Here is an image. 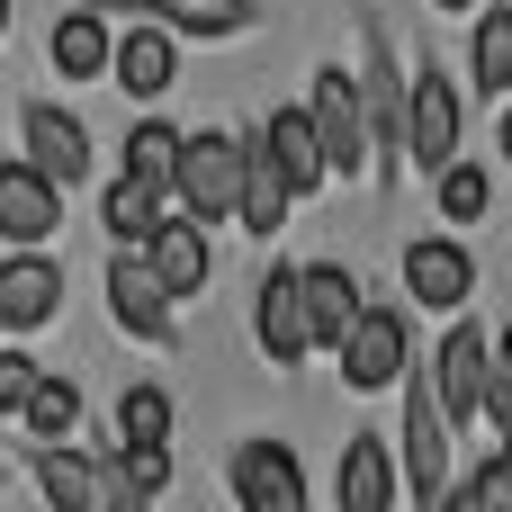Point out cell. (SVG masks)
Here are the masks:
<instances>
[{"instance_id": "obj_1", "label": "cell", "mask_w": 512, "mask_h": 512, "mask_svg": "<svg viewBox=\"0 0 512 512\" xmlns=\"http://www.w3.org/2000/svg\"><path fill=\"white\" fill-rule=\"evenodd\" d=\"M243 171H252V135H225V126H207V135H189L171 198H180L198 225H216V216H234V207H243Z\"/></svg>"}, {"instance_id": "obj_2", "label": "cell", "mask_w": 512, "mask_h": 512, "mask_svg": "<svg viewBox=\"0 0 512 512\" xmlns=\"http://www.w3.org/2000/svg\"><path fill=\"white\" fill-rule=\"evenodd\" d=\"M450 405H441V378H405V468H414V504H450Z\"/></svg>"}, {"instance_id": "obj_3", "label": "cell", "mask_w": 512, "mask_h": 512, "mask_svg": "<svg viewBox=\"0 0 512 512\" xmlns=\"http://www.w3.org/2000/svg\"><path fill=\"white\" fill-rule=\"evenodd\" d=\"M108 315H117V333H135V342H171V288H162V270L144 261V243H117V261H108Z\"/></svg>"}, {"instance_id": "obj_4", "label": "cell", "mask_w": 512, "mask_h": 512, "mask_svg": "<svg viewBox=\"0 0 512 512\" xmlns=\"http://www.w3.org/2000/svg\"><path fill=\"white\" fill-rule=\"evenodd\" d=\"M306 108H315V126H324V153H333V171H342V180H360V171H369L360 81H351L342 63H324V72H315V90H306Z\"/></svg>"}, {"instance_id": "obj_5", "label": "cell", "mask_w": 512, "mask_h": 512, "mask_svg": "<svg viewBox=\"0 0 512 512\" xmlns=\"http://www.w3.org/2000/svg\"><path fill=\"white\" fill-rule=\"evenodd\" d=\"M252 333H261L270 369H297V360L315 351V315H306V270H270V279H261Z\"/></svg>"}, {"instance_id": "obj_6", "label": "cell", "mask_w": 512, "mask_h": 512, "mask_svg": "<svg viewBox=\"0 0 512 512\" xmlns=\"http://www.w3.org/2000/svg\"><path fill=\"white\" fill-rule=\"evenodd\" d=\"M234 504L243 512H306V468L288 441H243L234 450Z\"/></svg>"}, {"instance_id": "obj_7", "label": "cell", "mask_w": 512, "mask_h": 512, "mask_svg": "<svg viewBox=\"0 0 512 512\" xmlns=\"http://www.w3.org/2000/svg\"><path fill=\"white\" fill-rule=\"evenodd\" d=\"M405 153H414V171H450L459 162V90L441 81V72H414V108H405Z\"/></svg>"}, {"instance_id": "obj_8", "label": "cell", "mask_w": 512, "mask_h": 512, "mask_svg": "<svg viewBox=\"0 0 512 512\" xmlns=\"http://www.w3.org/2000/svg\"><path fill=\"white\" fill-rule=\"evenodd\" d=\"M432 378H441V405L450 423H486V387H495V351L477 324H450V342L432 351Z\"/></svg>"}, {"instance_id": "obj_9", "label": "cell", "mask_w": 512, "mask_h": 512, "mask_svg": "<svg viewBox=\"0 0 512 512\" xmlns=\"http://www.w3.org/2000/svg\"><path fill=\"white\" fill-rule=\"evenodd\" d=\"M54 306H63V270H54L36 243H18V252L0 261V333H45Z\"/></svg>"}, {"instance_id": "obj_10", "label": "cell", "mask_w": 512, "mask_h": 512, "mask_svg": "<svg viewBox=\"0 0 512 512\" xmlns=\"http://www.w3.org/2000/svg\"><path fill=\"white\" fill-rule=\"evenodd\" d=\"M405 297L432 306V315H459V306L477 297V261H468V243H450V234L414 243V252H405Z\"/></svg>"}, {"instance_id": "obj_11", "label": "cell", "mask_w": 512, "mask_h": 512, "mask_svg": "<svg viewBox=\"0 0 512 512\" xmlns=\"http://www.w3.org/2000/svg\"><path fill=\"white\" fill-rule=\"evenodd\" d=\"M405 369H414V360H405V315H396V306H369V315L351 324V342H342V378L378 396V387H396Z\"/></svg>"}, {"instance_id": "obj_12", "label": "cell", "mask_w": 512, "mask_h": 512, "mask_svg": "<svg viewBox=\"0 0 512 512\" xmlns=\"http://www.w3.org/2000/svg\"><path fill=\"white\" fill-rule=\"evenodd\" d=\"M63 225V180L36 162H0V234L9 243H45Z\"/></svg>"}, {"instance_id": "obj_13", "label": "cell", "mask_w": 512, "mask_h": 512, "mask_svg": "<svg viewBox=\"0 0 512 512\" xmlns=\"http://www.w3.org/2000/svg\"><path fill=\"white\" fill-rule=\"evenodd\" d=\"M18 135H27V162H36V171H54L63 189H72V180H90V126H81L72 108L36 99V108L18 117Z\"/></svg>"}, {"instance_id": "obj_14", "label": "cell", "mask_w": 512, "mask_h": 512, "mask_svg": "<svg viewBox=\"0 0 512 512\" xmlns=\"http://www.w3.org/2000/svg\"><path fill=\"white\" fill-rule=\"evenodd\" d=\"M54 72L63 81H99V72H117V27H108V0H81L63 27H54Z\"/></svg>"}, {"instance_id": "obj_15", "label": "cell", "mask_w": 512, "mask_h": 512, "mask_svg": "<svg viewBox=\"0 0 512 512\" xmlns=\"http://www.w3.org/2000/svg\"><path fill=\"white\" fill-rule=\"evenodd\" d=\"M171 72H180V27L144 18V27H126V36H117V90H126V99H162V90H171Z\"/></svg>"}, {"instance_id": "obj_16", "label": "cell", "mask_w": 512, "mask_h": 512, "mask_svg": "<svg viewBox=\"0 0 512 512\" xmlns=\"http://www.w3.org/2000/svg\"><path fill=\"white\" fill-rule=\"evenodd\" d=\"M144 261L162 270V288H171V297H198V288H207V270H216V252H207V225H198L189 207L153 225V243H144Z\"/></svg>"}, {"instance_id": "obj_17", "label": "cell", "mask_w": 512, "mask_h": 512, "mask_svg": "<svg viewBox=\"0 0 512 512\" xmlns=\"http://www.w3.org/2000/svg\"><path fill=\"white\" fill-rule=\"evenodd\" d=\"M261 144L279 153V171L297 180V198L333 180V153H324V126H315V108H279V117L261 126Z\"/></svg>"}, {"instance_id": "obj_18", "label": "cell", "mask_w": 512, "mask_h": 512, "mask_svg": "<svg viewBox=\"0 0 512 512\" xmlns=\"http://www.w3.org/2000/svg\"><path fill=\"white\" fill-rule=\"evenodd\" d=\"M306 315H315V351H342L351 324L369 315V306H360V279H351L342 261H315V270H306Z\"/></svg>"}, {"instance_id": "obj_19", "label": "cell", "mask_w": 512, "mask_h": 512, "mask_svg": "<svg viewBox=\"0 0 512 512\" xmlns=\"http://www.w3.org/2000/svg\"><path fill=\"white\" fill-rule=\"evenodd\" d=\"M288 198H297V180H288V171H279V153L252 135V171H243V207H234V225L270 243V234L288 225Z\"/></svg>"}, {"instance_id": "obj_20", "label": "cell", "mask_w": 512, "mask_h": 512, "mask_svg": "<svg viewBox=\"0 0 512 512\" xmlns=\"http://www.w3.org/2000/svg\"><path fill=\"white\" fill-rule=\"evenodd\" d=\"M171 207H180V198H171L162 180H135V171H126V180H108V198H99V216H108V234H117V243H153V225H162Z\"/></svg>"}, {"instance_id": "obj_21", "label": "cell", "mask_w": 512, "mask_h": 512, "mask_svg": "<svg viewBox=\"0 0 512 512\" xmlns=\"http://www.w3.org/2000/svg\"><path fill=\"white\" fill-rule=\"evenodd\" d=\"M36 486H45V504H63V512H90V504H108V468L72 459L63 441H45V450H36Z\"/></svg>"}, {"instance_id": "obj_22", "label": "cell", "mask_w": 512, "mask_h": 512, "mask_svg": "<svg viewBox=\"0 0 512 512\" xmlns=\"http://www.w3.org/2000/svg\"><path fill=\"white\" fill-rule=\"evenodd\" d=\"M117 9H144L180 36H243L252 27V0H117Z\"/></svg>"}, {"instance_id": "obj_23", "label": "cell", "mask_w": 512, "mask_h": 512, "mask_svg": "<svg viewBox=\"0 0 512 512\" xmlns=\"http://www.w3.org/2000/svg\"><path fill=\"white\" fill-rule=\"evenodd\" d=\"M396 504V468H387V441H351L342 450V512H387Z\"/></svg>"}, {"instance_id": "obj_24", "label": "cell", "mask_w": 512, "mask_h": 512, "mask_svg": "<svg viewBox=\"0 0 512 512\" xmlns=\"http://www.w3.org/2000/svg\"><path fill=\"white\" fill-rule=\"evenodd\" d=\"M171 486V450L162 441H117V459H108V504H153Z\"/></svg>"}, {"instance_id": "obj_25", "label": "cell", "mask_w": 512, "mask_h": 512, "mask_svg": "<svg viewBox=\"0 0 512 512\" xmlns=\"http://www.w3.org/2000/svg\"><path fill=\"white\" fill-rule=\"evenodd\" d=\"M180 153H189V135L162 126V117H144V126L126 135V171H135V180H162V189H171V180H180Z\"/></svg>"}, {"instance_id": "obj_26", "label": "cell", "mask_w": 512, "mask_h": 512, "mask_svg": "<svg viewBox=\"0 0 512 512\" xmlns=\"http://www.w3.org/2000/svg\"><path fill=\"white\" fill-rule=\"evenodd\" d=\"M72 423H81V387L45 369V387L27 396V432H36V441H72Z\"/></svg>"}, {"instance_id": "obj_27", "label": "cell", "mask_w": 512, "mask_h": 512, "mask_svg": "<svg viewBox=\"0 0 512 512\" xmlns=\"http://www.w3.org/2000/svg\"><path fill=\"white\" fill-rule=\"evenodd\" d=\"M468 63H477V81H486V90H512V9H486V18H477Z\"/></svg>"}, {"instance_id": "obj_28", "label": "cell", "mask_w": 512, "mask_h": 512, "mask_svg": "<svg viewBox=\"0 0 512 512\" xmlns=\"http://www.w3.org/2000/svg\"><path fill=\"white\" fill-rule=\"evenodd\" d=\"M117 441H171V396L162 387H126L117 396Z\"/></svg>"}, {"instance_id": "obj_29", "label": "cell", "mask_w": 512, "mask_h": 512, "mask_svg": "<svg viewBox=\"0 0 512 512\" xmlns=\"http://www.w3.org/2000/svg\"><path fill=\"white\" fill-rule=\"evenodd\" d=\"M432 198H441L450 225H477V216H486V171H477V162H450V171L432 180Z\"/></svg>"}, {"instance_id": "obj_30", "label": "cell", "mask_w": 512, "mask_h": 512, "mask_svg": "<svg viewBox=\"0 0 512 512\" xmlns=\"http://www.w3.org/2000/svg\"><path fill=\"white\" fill-rule=\"evenodd\" d=\"M450 504H468V512H512V450L495 459V468H477V477H468Z\"/></svg>"}, {"instance_id": "obj_31", "label": "cell", "mask_w": 512, "mask_h": 512, "mask_svg": "<svg viewBox=\"0 0 512 512\" xmlns=\"http://www.w3.org/2000/svg\"><path fill=\"white\" fill-rule=\"evenodd\" d=\"M45 387V369L27 351H0V414H27V396Z\"/></svg>"}, {"instance_id": "obj_32", "label": "cell", "mask_w": 512, "mask_h": 512, "mask_svg": "<svg viewBox=\"0 0 512 512\" xmlns=\"http://www.w3.org/2000/svg\"><path fill=\"white\" fill-rule=\"evenodd\" d=\"M486 423L512 441V360H495V387H486Z\"/></svg>"}, {"instance_id": "obj_33", "label": "cell", "mask_w": 512, "mask_h": 512, "mask_svg": "<svg viewBox=\"0 0 512 512\" xmlns=\"http://www.w3.org/2000/svg\"><path fill=\"white\" fill-rule=\"evenodd\" d=\"M495 360H512V324H504V333H495Z\"/></svg>"}, {"instance_id": "obj_34", "label": "cell", "mask_w": 512, "mask_h": 512, "mask_svg": "<svg viewBox=\"0 0 512 512\" xmlns=\"http://www.w3.org/2000/svg\"><path fill=\"white\" fill-rule=\"evenodd\" d=\"M495 144H504V162H512V108H504V135H495Z\"/></svg>"}, {"instance_id": "obj_35", "label": "cell", "mask_w": 512, "mask_h": 512, "mask_svg": "<svg viewBox=\"0 0 512 512\" xmlns=\"http://www.w3.org/2000/svg\"><path fill=\"white\" fill-rule=\"evenodd\" d=\"M432 9H486V0H432Z\"/></svg>"}, {"instance_id": "obj_36", "label": "cell", "mask_w": 512, "mask_h": 512, "mask_svg": "<svg viewBox=\"0 0 512 512\" xmlns=\"http://www.w3.org/2000/svg\"><path fill=\"white\" fill-rule=\"evenodd\" d=\"M0 36H9V0H0Z\"/></svg>"}, {"instance_id": "obj_37", "label": "cell", "mask_w": 512, "mask_h": 512, "mask_svg": "<svg viewBox=\"0 0 512 512\" xmlns=\"http://www.w3.org/2000/svg\"><path fill=\"white\" fill-rule=\"evenodd\" d=\"M504 450H512V441H504Z\"/></svg>"}]
</instances>
